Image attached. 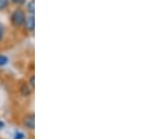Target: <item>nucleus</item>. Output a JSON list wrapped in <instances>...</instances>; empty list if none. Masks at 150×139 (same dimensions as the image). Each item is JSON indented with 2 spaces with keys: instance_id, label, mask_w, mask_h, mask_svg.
<instances>
[{
  "instance_id": "7",
  "label": "nucleus",
  "mask_w": 150,
  "mask_h": 139,
  "mask_svg": "<svg viewBox=\"0 0 150 139\" xmlns=\"http://www.w3.org/2000/svg\"><path fill=\"white\" fill-rule=\"evenodd\" d=\"M7 62H8V59H7V56H5V55H1V54H0V67L5 66Z\"/></svg>"
},
{
  "instance_id": "8",
  "label": "nucleus",
  "mask_w": 150,
  "mask_h": 139,
  "mask_svg": "<svg viewBox=\"0 0 150 139\" xmlns=\"http://www.w3.org/2000/svg\"><path fill=\"white\" fill-rule=\"evenodd\" d=\"M28 11L30 12V14H34V0H30L28 4Z\"/></svg>"
},
{
  "instance_id": "2",
  "label": "nucleus",
  "mask_w": 150,
  "mask_h": 139,
  "mask_svg": "<svg viewBox=\"0 0 150 139\" xmlns=\"http://www.w3.org/2000/svg\"><path fill=\"white\" fill-rule=\"evenodd\" d=\"M23 125L29 130H34L35 129V116H34V113H29V115L25 116Z\"/></svg>"
},
{
  "instance_id": "5",
  "label": "nucleus",
  "mask_w": 150,
  "mask_h": 139,
  "mask_svg": "<svg viewBox=\"0 0 150 139\" xmlns=\"http://www.w3.org/2000/svg\"><path fill=\"white\" fill-rule=\"evenodd\" d=\"M9 5V1L8 0H0V11H4L8 7Z\"/></svg>"
},
{
  "instance_id": "3",
  "label": "nucleus",
  "mask_w": 150,
  "mask_h": 139,
  "mask_svg": "<svg viewBox=\"0 0 150 139\" xmlns=\"http://www.w3.org/2000/svg\"><path fill=\"white\" fill-rule=\"evenodd\" d=\"M25 27L27 31H34V27H35V21H34V14H32L30 16L26 18L25 19V22H23Z\"/></svg>"
},
{
  "instance_id": "10",
  "label": "nucleus",
  "mask_w": 150,
  "mask_h": 139,
  "mask_svg": "<svg viewBox=\"0 0 150 139\" xmlns=\"http://www.w3.org/2000/svg\"><path fill=\"white\" fill-rule=\"evenodd\" d=\"M29 84L32 85V89H34V87H35V77L34 76H32L29 78Z\"/></svg>"
},
{
  "instance_id": "6",
  "label": "nucleus",
  "mask_w": 150,
  "mask_h": 139,
  "mask_svg": "<svg viewBox=\"0 0 150 139\" xmlns=\"http://www.w3.org/2000/svg\"><path fill=\"white\" fill-rule=\"evenodd\" d=\"M25 138H26V136H25L23 132H21V131H15V133H14V139H25Z\"/></svg>"
},
{
  "instance_id": "11",
  "label": "nucleus",
  "mask_w": 150,
  "mask_h": 139,
  "mask_svg": "<svg viewBox=\"0 0 150 139\" xmlns=\"http://www.w3.org/2000/svg\"><path fill=\"white\" fill-rule=\"evenodd\" d=\"M14 4H16V5H22V4H25L26 2V0H12Z\"/></svg>"
},
{
  "instance_id": "4",
  "label": "nucleus",
  "mask_w": 150,
  "mask_h": 139,
  "mask_svg": "<svg viewBox=\"0 0 150 139\" xmlns=\"http://www.w3.org/2000/svg\"><path fill=\"white\" fill-rule=\"evenodd\" d=\"M32 90H33V89H30V88L28 87V84H27V83L22 84V85H21V88H20V92H21V95H22V96H25V97L29 96V95L32 94Z\"/></svg>"
},
{
  "instance_id": "9",
  "label": "nucleus",
  "mask_w": 150,
  "mask_h": 139,
  "mask_svg": "<svg viewBox=\"0 0 150 139\" xmlns=\"http://www.w3.org/2000/svg\"><path fill=\"white\" fill-rule=\"evenodd\" d=\"M4 34H5V28H4L2 24H0V41L2 40V37H4Z\"/></svg>"
},
{
  "instance_id": "12",
  "label": "nucleus",
  "mask_w": 150,
  "mask_h": 139,
  "mask_svg": "<svg viewBox=\"0 0 150 139\" xmlns=\"http://www.w3.org/2000/svg\"><path fill=\"white\" fill-rule=\"evenodd\" d=\"M4 128H5V123H4L2 120H0V130L4 129Z\"/></svg>"
},
{
  "instance_id": "1",
  "label": "nucleus",
  "mask_w": 150,
  "mask_h": 139,
  "mask_svg": "<svg viewBox=\"0 0 150 139\" xmlns=\"http://www.w3.org/2000/svg\"><path fill=\"white\" fill-rule=\"evenodd\" d=\"M25 19H26L25 12H23L22 9H20V8L15 9V11L12 13V15H11V22H12V25L15 26V27L22 26L23 22H25Z\"/></svg>"
}]
</instances>
